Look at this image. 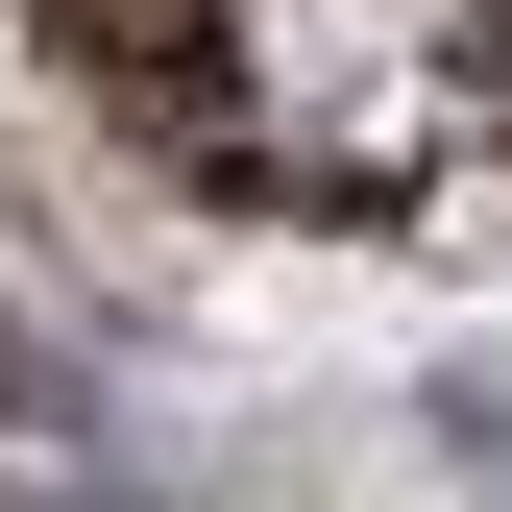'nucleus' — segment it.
<instances>
[{"mask_svg":"<svg viewBox=\"0 0 512 512\" xmlns=\"http://www.w3.org/2000/svg\"><path fill=\"white\" fill-rule=\"evenodd\" d=\"M171 196L317 244H512V0H0Z\"/></svg>","mask_w":512,"mask_h":512,"instance_id":"obj_1","label":"nucleus"}]
</instances>
